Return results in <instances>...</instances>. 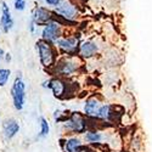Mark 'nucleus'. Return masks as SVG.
Here are the masks:
<instances>
[{
	"instance_id": "1",
	"label": "nucleus",
	"mask_w": 152,
	"mask_h": 152,
	"mask_svg": "<svg viewBox=\"0 0 152 152\" xmlns=\"http://www.w3.org/2000/svg\"><path fill=\"white\" fill-rule=\"evenodd\" d=\"M11 95H12V101H14L15 108L17 111H21L24 104H26V84H24L21 77H17L14 84H12Z\"/></svg>"
},
{
	"instance_id": "2",
	"label": "nucleus",
	"mask_w": 152,
	"mask_h": 152,
	"mask_svg": "<svg viewBox=\"0 0 152 152\" xmlns=\"http://www.w3.org/2000/svg\"><path fill=\"white\" fill-rule=\"evenodd\" d=\"M37 49L38 53H39V58H40V63L44 67H50L53 66L54 63V57H55V53L54 49L50 44V42L40 39L37 42Z\"/></svg>"
},
{
	"instance_id": "3",
	"label": "nucleus",
	"mask_w": 152,
	"mask_h": 152,
	"mask_svg": "<svg viewBox=\"0 0 152 152\" xmlns=\"http://www.w3.org/2000/svg\"><path fill=\"white\" fill-rule=\"evenodd\" d=\"M66 128L75 133H84L86 130V122L80 116V113L73 112L66 121Z\"/></svg>"
},
{
	"instance_id": "4",
	"label": "nucleus",
	"mask_w": 152,
	"mask_h": 152,
	"mask_svg": "<svg viewBox=\"0 0 152 152\" xmlns=\"http://www.w3.org/2000/svg\"><path fill=\"white\" fill-rule=\"evenodd\" d=\"M61 27L60 24L56 23V22H50L48 23L46 26L43 28V32H42V37L44 40H48V42H57L58 38L61 37Z\"/></svg>"
},
{
	"instance_id": "5",
	"label": "nucleus",
	"mask_w": 152,
	"mask_h": 152,
	"mask_svg": "<svg viewBox=\"0 0 152 152\" xmlns=\"http://www.w3.org/2000/svg\"><path fill=\"white\" fill-rule=\"evenodd\" d=\"M54 15L45 7H37L33 12V21L38 26H46L48 23L53 22Z\"/></svg>"
},
{
	"instance_id": "6",
	"label": "nucleus",
	"mask_w": 152,
	"mask_h": 152,
	"mask_svg": "<svg viewBox=\"0 0 152 152\" xmlns=\"http://www.w3.org/2000/svg\"><path fill=\"white\" fill-rule=\"evenodd\" d=\"M14 26V20L11 17V12L6 3H1V17H0V27L4 33H9V31Z\"/></svg>"
},
{
	"instance_id": "7",
	"label": "nucleus",
	"mask_w": 152,
	"mask_h": 152,
	"mask_svg": "<svg viewBox=\"0 0 152 152\" xmlns=\"http://www.w3.org/2000/svg\"><path fill=\"white\" fill-rule=\"evenodd\" d=\"M43 86L49 88V89L53 91V94H54L56 97H61L62 94H65V91H66V85H65V83H63L61 79H58V78H53V79L45 82V83L43 84Z\"/></svg>"
},
{
	"instance_id": "8",
	"label": "nucleus",
	"mask_w": 152,
	"mask_h": 152,
	"mask_svg": "<svg viewBox=\"0 0 152 152\" xmlns=\"http://www.w3.org/2000/svg\"><path fill=\"white\" fill-rule=\"evenodd\" d=\"M56 12H57L58 15H61L65 20L71 21L72 18L75 17L77 10H75V7H74L72 4L67 3V1H63V3H61L58 6H56Z\"/></svg>"
},
{
	"instance_id": "9",
	"label": "nucleus",
	"mask_w": 152,
	"mask_h": 152,
	"mask_svg": "<svg viewBox=\"0 0 152 152\" xmlns=\"http://www.w3.org/2000/svg\"><path fill=\"white\" fill-rule=\"evenodd\" d=\"M56 71L62 75H69L77 71V63L69 58L61 60L56 66Z\"/></svg>"
},
{
	"instance_id": "10",
	"label": "nucleus",
	"mask_w": 152,
	"mask_h": 152,
	"mask_svg": "<svg viewBox=\"0 0 152 152\" xmlns=\"http://www.w3.org/2000/svg\"><path fill=\"white\" fill-rule=\"evenodd\" d=\"M20 130V124L15 119H5L3 122V132L6 139H12Z\"/></svg>"
},
{
	"instance_id": "11",
	"label": "nucleus",
	"mask_w": 152,
	"mask_h": 152,
	"mask_svg": "<svg viewBox=\"0 0 152 152\" xmlns=\"http://www.w3.org/2000/svg\"><path fill=\"white\" fill-rule=\"evenodd\" d=\"M57 45L65 53L73 54V53H75V50H77L78 40L75 39V38H63V39L57 40Z\"/></svg>"
},
{
	"instance_id": "12",
	"label": "nucleus",
	"mask_w": 152,
	"mask_h": 152,
	"mask_svg": "<svg viewBox=\"0 0 152 152\" xmlns=\"http://www.w3.org/2000/svg\"><path fill=\"white\" fill-rule=\"evenodd\" d=\"M63 150L66 152H86L88 150L82 145L80 140L77 137H71L68 140H66Z\"/></svg>"
},
{
	"instance_id": "13",
	"label": "nucleus",
	"mask_w": 152,
	"mask_h": 152,
	"mask_svg": "<svg viewBox=\"0 0 152 152\" xmlns=\"http://www.w3.org/2000/svg\"><path fill=\"white\" fill-rule=\"evenodd\" d=\"M99 110H100V106L95 99L88 100L84 105V112L86 113V116H91V117L99 116Z\"/></svg>"
},
{
	"instance_id": "14",
	"label": "nucleus",
	"mask_w": 152,
	"mask_h": 152,
	"mask_svg": "<svg viewBox=\"0 0 152 152\" xmlns=\"http://www.w3.org/2000/svg\"><path fill=\"white\" fill-rule=\"evenodd\" d=\"M79 51H80V54L84 57H90V56H93L97 51V45L94 42H84L80 45V50H79Z\"/></svg>"
},
{
	"instance_id": "15",
	"label": "nucleus",
	"mask_w": 152,
	"mask_h": 152,
	"mask_svg": "<svg viewBox=\"0 0 152 152\" xmlns=\"http://www.w3.org/2000/svg\"><path fill=\"white\" fill-rule=\"evenodd\" d=\"M11 71L6 68H0V86H5L9 82Z\"/></svg>"
},
{
	"instance_id": "16",
	"label": "nucleus",
	"mask_w": 152,
	"mask_h": 152,
	"mask_svg": "<svg viewBox=\"0 0 152 152\" xmlns=\"http://www.w3.org/2000/svg\"><path fill=\"white\" fill-rule=\"evenodd\" d=\"M50 132V125L48 123V121L42 117L40 118V134H39V137H45Z\"/></svg>"
},
{
	"instance_id": "17",
	"label": "nucleus",
	"mask_w": 152,
	"mask_h": 152,
	"mask_svg": "<svg viewBox=\"0 0 152 152\" xmlns=\"http://www.w3.org/2000/svg\"><path fill=\"white\" fill-rule=\"evenodd\" d=\"M85 139L89 142H99L101 139H102V136H101V134H99L96 132H88L86 135H85Z\"/></svg>"
},
{
	"instance_id": "18",
	"label": "nucleus",
	"mask_w": 152,
	"mask_h": 152,
	"mask_svg": "<svg viewBox=\"0 0 152 152\" xmlns=\"http://www.w3.org/2000/svg\"><path fill=\"white\" fill-rule=\"evenodd\" d=\"M110 106L108 105H104L101 106L100 110H99V117L101 118H108L110 117Z\"/></svg>"
},
{
	"instance_id": "19",
	"label": "nucleus",
	"mask_w": 152,
	"mask_h": 152,
	"mask_svg": "<svg viewBox=\"0 0 152 152\" xmlns=\"http://www.w3.org/2000/svg\"><path fill=\"white\" fill-rule=\"evenodd\" d=\"M15 9L17 11H23L24 9H26V1H18V3H15Z\"/></svg>"
},
{
	"instance_id": "20",
	"label": "nucleus",
	"mask_w": 152,
	"mask_h": 152,
	"mask_svg": "<svg viewBox=\"0 0 152 152\" xmlns=\"http://www.w3.org/2000/svg\"><path fill=\"white\" fill-rule=\"evenodd\" d=\"M45 3L50 6H58L61 3H63V0H45Z\"/></svg>"
},
{
	"instance_id": "21",
	"label": "nucleus",
	"mask_w": 152,
	"mask_h": 152,
	"mask_svg": "<svg viewBox=\"0 0 152 152\" xmlns=\"http://www.w3.org/2000/svg\"><path fill=\"white\" fill-rule=\"evenodd\" d=\"M4 56H5V53H4V50L0 48V62H1V60L4 58Z\"/></svg>"
},
{
	"instance_id": "22",
	"label": "nucleus",
	"mask_w": 152,
	"mask_h": 152,
	"mask_svg": "<svg viewBox=\"0 0 152 152\" xmlns=\"http://www.w3.org/2000/svg\"><path fill=\"white\" fill-rule=\"evenodd\" d=\"M5 60H6V62H10L11 61V55L10 54H5Z\"/></svg>"
},
{
	"instance_id": "23",
	"label": "nucleus",
	"mask_w": 152,
	"mask_h": 152,
	"mask_svg": "<svg viewBox=\"0 0 152 152\" xmlns=\"http://www.w3.org/2000/svg\"><path fill=\"white\" fill-rule=\"evenodd\" d=\"M18 1H23V0H15V3H18Z\"/></svg>"
}]
</instances>
